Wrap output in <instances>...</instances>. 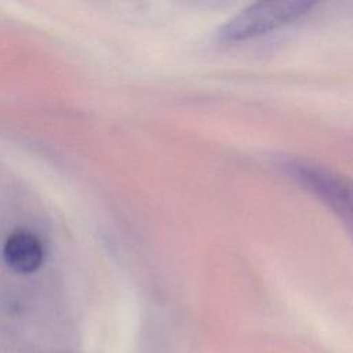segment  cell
<instances>
[{"mask_svg": "<svg viewBox=\"0 0 353 353\" xmlns=\"http://www.w3.org/2000/svg\"><path fill=\"white\" fill-rule=\"evenodd\" d=\"M277 165L290 179L323 201L353 239V181L349 176L299 156L280 157Z\"/></svg>", "mask_w": 353, "mask_h": 353, "instance_id": "obj_1", "label": "cell"}, {"mask_svg": "<svg viewBox=\"0 0 353 353\" xmlns=\"http://www.w3.org/2000/svg\"><path fill=\"white\" fill-rule=\"evenodd\" d=\"M313 6L314 3L307 0L254 3L230 18L221 28L218 36L228 43L252 39L296 21Z\"/></svg>", "mask_w": 353, "mask_h": 353, "instance_id": "obj_2", "label": "cell"}, {"mask_svg": "<svg viewBox=\"0 0 353 353\" xmlns=\"http://www.w3.org/2000/svg\"><path fill=\"white\" fill-rule=\"evenodd\" d=\"M3 256L6 263L19 273H30L40 268L44 259V250L40 240L25 230L8 236L4 243Z\"/></svg>", "mask_w": 353, "mask_h": 353, "instance_id": "obj_3", "label": "cell"}]
</instances>
